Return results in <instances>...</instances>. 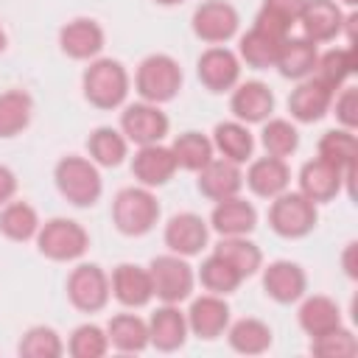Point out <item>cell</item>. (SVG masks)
I'll return each instance as SVG.
<instances>
[{"label": "cell", "instance_id": "obj_10", "mask_svg": "<svg viewBox=\"0 0 358 358\" xmlns=\"http://www.w3.org/2000/svg\"><path fill=\"white\" fill-rule=\"evenodd\" d=\"M120 126H123V134L131 140V143H140V145H151V143H159L168 131V117L165 112L157 109V103H131L123 117H120Z\"/></svg>", "mask_w": 358, "mask_h": 358}, {"label": "cell", "instance_id": "obj_6", "mask_svg": "<svg viewBox=\"0 0 358 358\" xmlns=\"http://www.w3.org/2000/svg\"><path fill=\"white\" fill-rule=\"evenodd\" d=\"M151 288L162 302H182L193 291V268L179 255H159L148 266Z\"/></svg>", "mask_w": 358, "mask_h": 358}, {"label": "cell", "instance_id": "obj_45", "mask_svg": "<svg viewBox=\"0 0 358 358\" xmlns=\"http://www.w3.org/2000/svg\"><path fill=\"white\" fill-rule=\"evenodd\" d=\"M305 3H308V0H266V3H263V11H268L271 17L282 20L285 25H291V22L299 20Z\"/></svg>", "mask_w": 358, "mask_h": 358}, {"label": "cell", "instance_id": "obj_26", "mask_svg": "<svg viewBox=\"0 0 358 358\" xmlns=\"http://www.w3.org/2000/svg\"><path fill=\"white\" fill-rule=\"evenodd\" d=\"M316 59H319V53H316V42H310V39H282V45H280V53H277V67H280V73L285 76V78H305V76H310L313 73V67H316Z\"/></svg>", "mask_w": 358, "mask_h": 358}, {"label": "cell", "instance_id": "obj_23", "mask_svg": "<svg viewBox=\"0 0 358 358\" xmlns=\"http://www.w3.org/2000/svg\"><path fill=\"white\" fill-rule=\"evenodd\" d=\"M288 165L280 157H260L252 162L249 173H246V185L252 187V193L263 196V199H274L288 187Z\"/></svg>", "mask_w": 358, "mask_h": 358}, {"label": "cell", "instance_id": "obj_29", "mask_svg": "<svg viewBox=\"0 0 358 358\" xmlns=\"http://www.w3.org/2000/svg\"><path fill=\"white\" fill-rule=\"evenodd\" d=\"M109 344H115L123 352H137L148 344V324L134 313H117L109 322Z\"/></svg>", "mask_w": 358, "mask_h": 358}, {"label": "cell", "instance_id": "obj_32", "mask_svg": "<svg viewBox=\"0 0 358 358\" xmlns=\"http://www.w3.org/2000/svg\"><path fill=\"white\" fill-rule=\"evenodd\" d=\"M0 232L11 241H28L39 232V218L36 210L25 201H11L0 213Z\"/></svg>", "mask_w": 358, "mask_h": 358}, {"label": "cell", "instance_id": "obj_19", "mask_svg": "<svg viewBox=\"0 0 358 358\" xmlns=\"http://www.w3.org/2000/svg\"><path fill=\"white\" fill-rule=\"evenodd\" d=\"M131 171L145 187H154V185H165L173 176L176 159H173L171 148H165L159 143H151V145H140V151L134 154Z\"/></svg>", "mask_w": 358, "mask_h": 358}, {"label": "cell", "instance_id": "obj_40", "mask_svg": "<svg viewBox=\"0 0 358 358\" xmlns=\"http://www.w3.org/2000/svg\"><path fill=\"white\" fill-rule=\"evenodd\" d=\"M62 338L53 327H31L20 341V355L25 358H59L62 355Z\"/></svg>", "mask_w": 358, "mask_h": 358}, {"label": "cell", "instance_id": "obj_28", "mask_svg": "<svg viewBox=\"0 0 358 358\" xmlns=\"http://www.w3.org/2000/svg\"><path fill=\"white\" fill-rule=\"evenodd\" d=\"M299 324L308 336H322L341 324V310L330 296H308L299 308Z\"/></svg>", "mask_w": 358, "mask_h": 358}, {"label": "cell", "instance_id": "obj_39", "mask_svg": "<svg viewBox=\"0 0 358 358\" xmlns=\"http://www.w3.org/2000/svg\"><path fill=\"white\" fill-rule=\"evenodd\" d=\"M199 277H201V285H204L207 291H213V294H229V291H235V288L241 285V280H243V277H241L221 255H215V252L201 263Z\"/></svg>", "mask_w": 358, "mask_h": 358}, {"label": "cell", "instance_id": "obj_15", "mask_svg": "<svg viewBox=\"0 0 358 358\" xmlns=\"http://www.w3.org/2000/svg\"><path fill=\"white\" fill-rule=\"evenodd\" d=\"M229 324V308L218 294H207L193 299L187 310V327L201 338H215Z\"/></svg>", "mask_w": 358, "mask_h": 358}, {"label": "cell", "instance_id": "obj_21", "mask_svg": "<svg viewBox=\"0 0 358 358\" xmlns=\"http://www.w3.org/2000/svg\"><path fill=\"white\" fill-rule=\"evenodd\" d=\"M109 288L115 291L117 302H123L129 308H140L154 296L148 268H140V266H131V263H123V266L115 268Z\"/></svg>", "mask_w": 358, "mask_h": 358}, {"label": "cell", "instance_id": "obj_46", "mask_svg": "<svg viewBox=\"0 0 358 358\" xmlns=\"http://www.w3.org/2000/svg\"><path fill=\"white\" fill-rule=\"evenodd\" d=\"M14 190H17V176L6 165H0V204H6L14 196Z\"/></svg>", "mask_w": 358, "mask_h": 358}, {"label": "cell", "instance_id": "obj_22", "mask_svg": "<svg viewBox=\"0 0 358 358\" xmlns=\"http://www.w3.org/2000/svg\"><path fill=\"white\" fill-rule=\"evenodd\" d=\"M271 109H274V95L260 81H246L232 92V112L238 120L260 123L271 115Z\"/></svg>", "mask_w": 358, "mask_h": 358}, {"label": "cell", "instance_id": "obj_43", "mask_svg": "<svg viewBox=\"0 0 358 358\" xmlns=\"http://www.w3.org/2000/svg\"><path fill=\"white\" fill-rule=\"evenodd\" d=\"M109 347V336L95 324H81L70 336V352L76 358H101Z\"/></svg>", "mask_w": 358, "mask_h": 358}, {"label": "cell", "instance_id": "obj_36", "mask_svg": "<svg viewBox=\"0 0 358 358\" xmlns=\"http://www.w3.org/2000/svg\"><path fill=\"white\" fill-rule=\"evenodd\" d=\"M213 145L221 151V157L232 162H243L252 154V134L241 123H218L213 131Z\"/></svg>", "mask_w": 358, "mask_h": 358}, {"label": "cell", "instance_id": "obj_41", "mask_svg": "<svg viewBox=\"0 0 358 358\" xmlns=\"http://www.w3.org/2000/svg\"><path fill=\"white\" fill-rule=\"evenodd\" d=\"M299 145V134L288 120H268L263 126V148L268 151V157H288L294 154Z\"/></svg>", "mask_w": 358, "mask_h": 358}, {"label": "cell", "instance_id": "obj_16", "mask_svg": "<svg viewBox=\"0 0 358 358\" xmlns=\"http://www.w3.org/2000/svg\"><path fill=\"white\" fill-rule=\"evenodd\" d=\"M330 103H333V90H330L322 78H308V81H302V84L291 92V98H288L291 115H294L296 120H302V123L319 120V117L330 109Z\"/></svg>", "mask_w": 358, "mask_h": 358}, {"label": "cell", "instance_id": "obj_34", "mask_svg": "<svg viewBox=\"0 0 358 358\" xmlns=\"http://www.w3.org/2000/svg\"><path fill=\"white\" fill-rule=\"evenodd\" d=\"M31 120V98L22 90H8L0 95V137L20 134Z\"/></svg>", "mask_w": 358, "mask_h": 358}, {"label": "cell", "instance_id": "obj_18", "mask_svg": "<svg viewBox=\"0 0 358 358\" xmlns=\"http://www.w3.org/2000/svg\"><path fill=\"white\" fill-rule=\"evenodd\" d=\"M59 45L70 59H92L103 48V31L95 20H73L59 31Z\"/></svg>", "mask_w": 358, "mask_h": 358}, {"label": "cell", "instance_id": "obj_33", "mask_svg": "<svg viewBox=\"0 0 358 358\" xmlns=\"http://www.w3.org/2000/svg\"><path fill=\"white\" fill-rule=\"evenodd\" d=\"M319 157L341 171L355 168V134L352 129H333L324 131V137L319 140Z\"/></svg>", "mask_w": 358, "mask_h": 358}, {"label": "cell", "instance_id": "obj_35", "mask_svg": "<svg viewBox=\"0 0 358 358\" xmlns=\"http://www.w3.org/2000/svg\"><path fill=\"white\" fill-rule=\"evenodd\" d=\"M229 344H232V350H238L243 355H257V352L268 350L271 330L260 319H241L229 327Z\"/></svg>", "mask_w": 358, "mask_h": 358}, {"label": "cell", "instance_id": "obj_44", "mask_svg": "<svg viewBox=\"0 0 358 358\" xmlns=\"http://www.w3.org/2000/svg\"><path fill=\"white\" fill-rule=\"evenodd\" d=\"M336 117L344 123V129H352L358 123V92L355 87H344L336 98Z\"/></svg>", "mask_w": 358, "mask_h": 358}, {"label": "cell", "instance_id": "obj_13", "mask_svg": "<svg viewBox=\"0 0 358 358\" xmlns=\"http://www.w3.org/2000/svg\"><path fill=\"white\" fill-rule=\"evenodd\" d=\"M344 182V171L324 162L322 157L310 159L302 165V173H299V193H305L310 201H330L338 187Z\"/></svg>", "mask_w": 358, "mask_h": 358}, {"label": "cell", "instance_id": "obj_1", "mask_svg": "<svg viewBox=\"0 0 358 358\" xmlns=\"http://www.w3.org/2000/svg\"><path fill=\"white\" fill-rule=\"evenodd\" d=\"M129 92V76L120 62L98 59L84 73V95L98 109H115Z\"/></svg>", "mask_w": 358, "mask_h": 358}, {"label": "cell", "instance_id": "obj_2", "mask_svg": "<svg viewBox=\"0 0 358 358\" xmlns=\"http://www.w3.org/2000/svg\"><path fill=\"white\" fill-rule=\"evenodd\" d=\"M56 187L76 207H87L101 196V173L84 157H64L56 165Z\"/></svg>", "mask_w": 358, "mask_h": 358}, {"label": "cell", "instance_id": "obj_48", "mask_svg": "<svg viewBox=\"0 0 358 358\" xmlns=\"http://www.w3.org/2000/svg\"><path fill=\"white\" fill-rule=\"evenodd\" d=\"M6 48V31H3V25H0V50Z\"/></svg>", "mask_w": 358, "mask_h": 358}, {"label": "cell", "instance_id": "obj_3", "mask_svg": "<svg viewBox=\"0 0 358 358\" xmlns=\"http://www.w3.org/2000/svg\"><path fill=\"white\" fill-rule=\"evenodd\" d=\"M159 215L157 199L145 187H126L115 196L112 218L123 235H145Z\"/></svg>", "mask_w": 358, "mask_h": 358}, {"label": "cell", "instance_id": "obj_11", "mask_svg": "<svg viewBox=\"0 0 358 358\" xmlns=\"http://www.w3.org/2000/svg\"><path fill=\"white\" fill-rule=\"evenodd\" d=\"M243 185V173L238 168V162L221 157V159H210L201 171H199V190L207 196V199H229V196H238Z\"/></svg>", "mask_w": 358, "mask_h": 358}, {"label": "cell", "instance_id": "obj_49", "mask_svg": "<svg viewBox=\"0 0 358 358\" xmlns=\"http://www.w3.org/2000/svg\"><path fill=\"white\" fill-rule=\"evenodd\" d=\"M159 6H176V3H182V0H157Z\"/></svg>", "mask_w": 358, "mask_h": 358}, {"label": "cell", "instance_id": "obj_50", "mask_svg": "<svg viewBox=\"0 0 358 358\" xmlns=\"http://www.w3.org/2000/svg\"><path fill=\"white\" fill-rule=\"evenodd\" d=\"M344 3H350V6H352V3H355V0H344Z\"/></svg>", "mask_w": 358, "mask_h": 358}, {"label": "cell", "instance_id": "obj_27", "mask_svg": "<svg viewBox=\"0 0 358 358\" xmlns=\"http://www.w3.org/2000/svg\"><path fill=\"white\" fill-rule=\"evenodd\" d=\"M285 36L263 28V25H252V31L241 39V56L246 59V64L252 67H268L277 62V53H280V45H282Z\"/></svg>", "mask_w": 358, "mask_h": 358}, {"label": "cell", "instance_id": "obj_17", "mask_svg": "<svg viewBox=\"0 0 358 358\" xmlns=\"http://www.w3.org/2000/svg\"><path fill=\"white\" fill-rule=\"evenodd\" d=\"M299 22L305 28V39L327 42L341 31L344 17H341V8L333 0H308L302 14H299Z\"/></svg>", "mask_w": 358, "mask_h": 358}, {"label": "cell", "instance_id": "obj_20", "mask_svg": "<svg viewBox=\"0 0 358 358\" xmlns=\"http://www.w3.org/2000/svg\"><path fill=\"white\" fill-rule=\"evenodd\" d=\"M165 243L176 255H196L207 243V224L196 213H179L165 227Z\"/></svg>", "mask_w": 358, "mask_h": 358}, {"label": "cell", "instance_id": "obj_14", "mask_svg": "<svg viewBox=\"0 0 358 358\" xmlns=\"http://www.w3.org/2000/svg\"><path fill=\"white\" fill-rule=\"evenodd\" d=\"M263 288L274 302H296L305 294V271L291 260H274L263 271Z\"/></svg>", "mask_w": 358, "mask_h": 358}, {"label": "cell", "instance_id": "obj_42", "mask_svg": "<svg viewBox=\"0 0 358 358\" xmlns=\"http://www.w3.org/2000/svg\"><path fill=\"white\" fill-rule=\"evenodd\" d=\"M313 352L316 355H324V358H350L358 352V341L350 330H344L341 324L322 333V336H313Z\"/></svg>", "mask_w": 358, "mask_h": 358}, {"label": "cell", "instance_id": "obj_4", "mask_svg": "<svg viewBox=\"0 0 358 358\" xmlns=\"http://www.w3.org/2000/svg\"><path fill=\"white\" fill-rule=\"evenodd\" d=\"M268 224L282 238H302L316 227V201L305 193H280L271 201Z\"/></svg>", "mask_w": 358, "mask_h": 358}, {"label": "cell", "instance_id": "obj_9", "mask_svg": "<svg viewBox=\"0 0 358 358\" xmlns=\"http://www.w3.org/2000/svg\"><path fill=\"white\" fill-rule=\"evenodd\" d=\"M238 31V11L224 0H207L193 14V34L204 42H227Z\"/></svg>", "mask_w": 358, "mask_h": 358}, {"label": "cell", "instance_id": "obj_37", "mask_svg": "<svg viewBox=\"0 0 358 358\" xmlns=\"http://www.w3.org/2000/svg\"><path fill=\"white\" fill-rule=\"evenodd\" d=\"M316 67H319V76L330 90L341 87L347 76L355 73V50L352 48H333L327 50L322 59H316Z\"/></svg>", "mask_w": 358, "mask_h": 358}, {"label": "cell", "instance_id": "obj_30", "mask_svg": "<svg viewBox=\"0 0 358 358\" xmlns=\"http://www.w3.org/2000/svg\"><path fill=\"white\" fill-rule=\"evenodd\" d=\"M215 255H221L241 277H249V274H255L257 268H260V249L252 243V241H246L243 235H227L218 246H215Z\"/></svg>", "mask_w": 358, "mask_h": 358}, {"label": "cell", "instance_id": "obj_47", "mask_svg": "<svg viewBox=\"0 0 358 358\" xmlns=\"http://www.w3.org/2000/svg\"><path fill=\"white\" fill-rule=\"evenodd\" d=\"M355 252H358V243H347L344 249V271L350 277H358V263H355Z\"/></svg>", "mask_w": 358, "mask_h": 358}, {"label": "cell", "instance_id": "obj_31", "mask_svg": "<svg viewBox=\"0 0 358 358\" xmlns=\"http://www.w3.org/2000/svg\"><path fill=\"white\" fill-rule=\"evenodd\" d=\"M171 154L176 159V168L182 165L187 171H201L213 159V143L199 131H185L173 140Z\"/></svg>", "mask_w": 358, "mask_h": 358}, {"label": "cell", "instance_id": "obj_7", "mask_svg": "<svg viewBox=\"0 0 358 358\" xmlns=\"http://www.w3.org/2000/svg\"><path fill=\"white\" fill-rule=\"evenodd\" d=\"M36 243H39V252L50 260H76L84 255L90 238L81 224L70 218H53L36 232Z\"/></svg>", "mask_w": 358, "mask_h": 358}, {"label": "cell", "instance_id": "obj_24", "mask_svg": "<svg viewBox=\"0 0 358 358\" xmlns=\"http://www.w3.org/2000/svg\"><path fill=\"white\" fill-rule=\"evenodd\" d=\"M187 336V319L179 308H173L171 302H165V308L154 310L151 322H148V341H154L159 350H176L185 344Z\"/></svg>", "mask_w": 358, "mask_h": 358}, {"label": "cell", "instance_id": "obj_25", "mask_svg": "<svg viewBox=\"0 0 358 358\" xmlns=\"http://www.w3.org/2000/svg\"><path fill=\"white\" fill-rule=\"evenodd\" d=\"M255 221H257V213L255 207L246 201V199H238V196H229V199H221L213 210V227L227 238V235H246L255 229Z\"/></svg>", "mask_w": 358, "mask_h": 358}, {"label": "cell", "instance_id": "obj_12", "mask_svg": "<svg viewBox=\"0 0 358 358\" xmlns=\"http://www.w3.org/2000/svg\"><path fill=\"white\" fill-rule=\"evenodd\" d=\"M241 76V64H238V56L227 48H210L201 53L199 59V78L207 90L213 92H224L229 90Z\"/></svg>", "mask_w": 358, "mask_h": 358}, {"label": "cell", "instance_id": "obj_38", "mask_svg": "<svg viewBox=\"0 0 358 358\" xmlns=\"http://www.w3.org/2000/svg\"><path fill=\"white\" fill-rule=\"evenodd\" d=\"M87 145H90L92 159H95L98 165H106V168L120 165L123 157H126V140H123V134L115 131V129H109V126L95 129V131L90 134V143H87Z\"/></svg>", "mask_w": 358, "mask_h": 358}, {"label": "cell", "instance_id": "obj_5", "mask_svg": "<svg viewBox=\"0 0 358 358\" xmlns=\"http://www.w3.org/2000/svg\"><path fill=\"white\" fill-rule=\"evenodd\" d=\"M179 87H182V70L165 53H154L143 59V64L137 67V92L148 103L171 101L179 92Z\"/></svg>", "mask_w": 358, "mask_h": 358}, {"label": "cell", "instance_id": "obj_8", "mask_svg": "<svg viewBox=\"0 0 358 358\" xmlns=\"http://www.w3.org/2000/svg\"><path fill=\"white\" fill-rule=\"evenodd\" d=\"M67 294L78 310H87V313L101 310L109 299V277L98 266L84 263V266L73 268V274L67 280Z\"/></svg>", "mask_w": 358, "mask_h": 358}]
</instances>
